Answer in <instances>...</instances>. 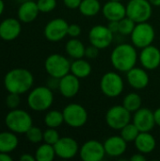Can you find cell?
Masks as SVG:
<instances>
[{"label": "cell", "instance_id": "cell-1", "mask_svg": "<svg viewBox=\"0 0 160 161\" xmlns=\"http://www.w3.org/2000/svg\"><path fill=\"white\" fill-rule=\"evenodd\" d=\"M34 83L30 71L24 68H15L8 71L4 78V85L8 92L23 94L28 92Z\"/></svg>", "mask_w": 160, "mask_h": 161}, {"label": "cell", "instance_id": "cell-2", "mask_svg": "<svg viewBox=\"0 0 160 161\" xmlns=\"http://www.w3.org/2000/svg\"><path fill=\"white\" fill-rule=\"evenodd\" d=\"M139 58L137 49L129 43H122L117 45L110 54V62L115 70L127 73L136 66Z\"/></svg>", "mask_w": 160, "mask_h": 161}, {"label": "cell", "instance_id": "cell-3", "mask_svg": "<svg viewBox=\"0 0 160 161\" xmlns=\"http://www.w3.org/2000/svg\"><path fill=\"white\" fill-rule=\"evenodd\" d=\"M53 102V92L47 86L33 89L27 96V105L34 111H45L51 108Z\"/></svg>", "mask_w": 160, "mask_h": 161}, {"label": "cell", "instance_id": "cell-4", "mask_svg": "<svg viewBox=\"0 0 160 161\" xmlns=\"http://www.w3.org/2000/svg\"><path fill=\"white\" fill-rule=\"evenodd\" d=\"M5 124L8 130L16 134H25V132L32 126L33 121L28 112L23 109L14 108L5 117Z\"/></svg>", "mask_w": 160, "mask_h": 161}, {"label": "cell", "instance_id": "cell-5", "mask_svg": "<svg viewBox=\"0 0 160 161\" xmlns=\"http://www.w3.org/2000/svg\"><path fill=\"white\" fill-rule=\"evenodd\" d=\"M124 88L122 76L116 72L106 73L100 80L101 92L109 98H115L121 95Z\"/></svg>", "mask_w": 160, "mask_h": 161}, {"label": "cell", "instance_id": "cell-6", "mask_svg": "<svg viewBox=\"0 0 160 161\" xmlns=\"http://www.w3.org/2000/svg\"><path fill=\"white\" fill-rule=\"evenodd\" d=\"M125 7L126 16L137 24L148 22L153 13V6L148 0H129Z\"/></svg>", "mask_w": 160, "mask_h": 161}, {"label": "cell", "instance_id": "cell-7", "mask_svg": "<svg viewBox=\"0 0 160 161\" xmlns=\"http://www.w3.org/2000/svg\"><path fill=\"white\" fill-rule=\"evenodd\" d=\"M130 37L133 45L136 48L142 49L153 43L156 37V31L153 25L148 22L139 23L136 25Z\"/></svg>", "mask_w": 160, "mask_h": 161}, {"label": "cell", "instance_id": "cell-8", "mask_svg": "<svg viewBox=\"0 0 160 161\" xmlns=\"http://www.w3.org/2000/svg\"><path fill=\"white\" fill-rule=\"evenodd\" d=\"M44 68L50 76L61 78L71 72V62L60 54H52L45 59Z\"/></svg>", "mask_w": 160, "mask_h": 161}, {"label": "cell", "instance_id": "cell-9", "mask_svg": "<svg viewBox=\"0 0 160 161\" xmlns=\"http://www.w3.org/2000/svg\"><path fill=\"white\" fill-rule=\"evenodd\" d=\"M64 123L73 128H79L86 125L88 121V112L80 104L72 103L67 105L63 110Z\"/></svg>", "mask_w": 160, "mask_h": 161}, {"label": "cell", "instance_id": "cell-10", "mask_svg": "<svg viewBox=\"0 0 160 161\" xmlns=\"http://www.w3.org/2000/svg\"><path fill=\"white\" fill-rule=\"evenodd\" d=\"M131 121V112L123 105L111 107L106 113V122L108 125L114 130H121Z\"/></svg>", "mask_w": 160, "mask_h": 161}, {"label": "cell", "instance_id": "cell-11", "mask_svg": "<svg viewBox=\"0 0 160 161\" xmlns=\"http://www.w3.org/2000/svg\"><path fill=\"white\" fill-rule=\"evenodd\" d=\"M113 37L114 33H112L108 26L103 25H94L89 32V41L91 44L96 46L100 50L108 47L113 42Z\"/></svg>", "mask_w": 160, "mask_h": 161}, {"label": "cell", "instance_id": "cell-12", "mask_svg": "<svg viewBox=\"0 0 160 161\" xmlns=\"http://www.w3.org/2000/svg\"><path fill=\"white\" fill-rule=\"evenodd\" d=\"M69 24L62 18H56L48 22L44 27L45 38L52 42H57L68 35Z\"/></svg>", "mask_w": 160, "mask_h": 161}, {"label": "cell", "instance_id": "cell-13", "mask_svg": "<svg viewBox=\"0 0 160 161\" xmlns=\"http://www.w3.org/2000/svg\"><path fill=\"white\" fill-rule=\"evenodd\" d=\"M78 154L83 161H101L107 155L104 143L95 140L86 142L79 148Z\"/></svg>", "mask_w": 160, "mask_h": 161}, {"label": "cell", "instance_id": "cell-14", "mask_svg": "<svg viewBox=\"0 0 160 161\" xmlns=\"http://www.w3.org/2000/svg\"><path fill=\"white\" fill-rule=\"evenodd\" d=\"M56 156L62 159L74 158L79 152L77 142L71 137H62L54 145Z\"/></svg>", "mask_w": 160, "mask_h": 161}, {"label": "cell", "instance_id": "cell-15", "mask_svg": "<svg viewBox=\"0 0 160 161\" xmlns=\"http://www.w3.org/2000/svg\"><path fill=\"white\" fill-rule=\"evenodd\" d=\"M139 59L145 70H156L160 65V50L153 44L146 46L141 49Z\"/></svg>", "mask_w": 160, "mask_h": 161}, {"label": "cell", "instance_id": "cell-16", "mask_svg": "<svg viewBox=\"0 0 160 161\" xmlns=\"http://www.w3.org/2000/svg\"><path fill=\"white\" fill-rule=\"evenodd\" d=\"M133 124L141 132H150L156 125L154 111L147 108H141L134 112Z\"/></svg>", "mask_w": 160, "mask_h": 161}, {"label": "cell", "instance_id": "cell-17", "mask_svg": "<svg viewBox=\"0 0 160 161\" xmlns=\"http://www.w3.org/2000/svg\"><path fill=\"white\" fill-rule=\"evenodd\" d=\"M80 90V81L77 76L73 75L72 73L67 74L59 79V87L58 91L61 95L65 98H73L74 97Z\"/></svg>", "mask_w": 160, "mask_h": 161}, {"label": "cell", "instance_id": "cell-18", "mask_svg": "<svg viewBox=\"0 0 160 161\" xmlns=\"http://www.w3.org/2000/svg\"><path fill=\"white\" fill-rule=\"evenodd\" d=\"M126 79L128 84L135 90H143L150 82L149 75L146 70L136 66L126 73Z\"/></svg>", "mask_w": 160, "mask_h": 161}, {"label": "cell", "instance_id": "cell-19", "mask_svg": "<svg viewBox=\"0 0 160 161\" xmlns=\"http://www.w3.org/2000/svg\"><path fill=\"white\" fill-rule=\"evenodd\" d=\"M22 26L20 20L15 18H7L0 24V38L9 42L15 40L21 33Z\"/></svg>", "mask_w": 160, "mask_h": 161}, {"label": "cell", "instance_id": "cell-20", "mask_svg": "<svg viewBox=\"0 0 160 161\" xmlns=\"http://www.w3.org/2000/svg\"><path fill=\"white\" fill-rule=\"evenodd\" d=\"M104 17L108 21H120L126 17V7L121 1L108 0L102 8Z\"/></svg>", "mask_w": 160, "mask_h": 161}, {"label": "cell", "instance_id": "cell-21", "mask_svg": "<svg viewBox=\"0 0 160 161\" xmlns=\"http://www.w3.org/2000/svg\"><path fill=\"white\" fill-rule=\"evenodd\" d=\"M106 154L111 158H119L123 156L127 149V142L122 138V136H111L108 138L104 142Z\"/></svg>", "mask_w": 160, "mask_h": 161}, {"label": "cell", "instance_id": "cell-22", "mask_svg": "<svg viewBox=\"0 0 160 161\" xmlns=\"http://www.w3.org/2000/svg\"><path fill=\"white\" fill-rule=\"evenodd\" d=\"M40 10L37 5V2L32 0H26L21 4L18 8L17 15L18 19L23 23H31L33 22L39 14Z\"/></svg>", "mask_w": 160, "mask_h": 161}, {"label": "cell", "instance_id": "cell-23", "mask_svg": "<svg viewBox=\"0 0 160 161\" xmlns=\"http://www.w3.org/2000/svg\"><path fill=\"white\" fill-rule=\"evenodd\" d=\"M134 143L136 149L142 154L152 153L157 146V141L150 132H140Z\"/></svg>", "mask_w": 160, "mask_h": 161}, {"label": "cell", "instance_id": "cell-24", "mask_svg": "<svg viewBox=\"0 0 160 161\" xmlns=\"http://www.w3.org/2000/svg\"><path fill=\"white\" fill-rule=\"evenodd\" d=\"M19 141L17 136L12 131H5L0 133V152L10 153L18 146Z\"/></svg>", "mask_w": 160, "mask_h": 161}, {"label": "cell", "instance_id": "cell-25", "mask_svg": "<svg viewBox=\"0 0 160 161\" xmlns=\"http://www.w3.org/2000/svg\"><path fill=\"white\" fill-rule=\"evenodd\" d=\"M91 63L82 58H77L74 59L73 62H71V73L77 76L79 79L80 78H86L91 74Z\"/></svg>", "mask_w": 160, "mask_h": 161}, {"label": "cell", "instance_id": "cell-26", "mask_svg": "<svg viewBox=\"0 0 160 161\" xmlns=\"http://www.w3.org/2000/svg\"><path fill=\"white\" fill-rule=\"evenodd\" d=\"M85 50H86V47L84 43L77 38H72L66 42V45H65V51L67 55L73 58L74 59L84 58Z\"/></svg>", "mask_w": 160, "mask_h": 161}, {"label": "cell", "instance_id": "cell-27", "mask_svg": "<svg viewBox=\"0 0 160 161\" xmlns=\"http://www.w3.org/2000/svg\"><path fill=\"white\" fill-rule=\"evenodd\" d=\"M80 13L86 17H92L101 10V4L99 0H82L79 8Z\"/></svg>", "mask_w": 160, "mask_h": 161}, {"label": "cell", "instance_id": "cell-28", "mask_svg": "<svg viewBox=\"0 0 160 161\" xmlns=\"http://www.w3.org/2000/svg\"><path fill=\"white\" fill-rule=\"evenodd\" d=\"M56 157L54 145L43 143L38 147L35 153V158L37 161H52Z\"/></svg>", "mask_w": 160, "mask_h": 161}, {"label": "cell", "instance_id": "cell-29", "mask_svg": "<svg viewBox=\"0 0 160 161\" xmlns=\"http://www.w3.org/2000/svg\"><path fill=\"white\" fill-rule=\"evenodd\" d=\"M141 105H142L141 97L136 92H131L126 94L123 100V106L130 112L137 111L141 108Z\"/></svg>", "mask_w": 160, "mask_h": 161}, {"label": "cell", "instance_id": "cell-30", "mask_svg": "<svg viewBox=\"0 0 160 161\" xmlns=\"http://www.w3.org/2000/svg\"><path fill=\"white\" fill-rule=\"evenodd\" d=\"M64 123L63 113L58 110H50L44 117V124L51 128H58Z\"/></svg>", "mask_w": 160, "mask_h": 161}, {"label": "cell", "instance_id": "cell-31", "mask_svg": "<svg viewBox=\"0 0 160 161\" xmlns=\"http://www.w3.org/2000/svg\"><path fill=\"white\" fill-rule=\"evenodd\" d=\"M121 136L122 138L126 142H134L135 140L137 139L138 135L140 134V130L138 129V127L132 123L127 124L126 125H124L121 130Z\"/></svg>", "mask_w": 160, "mask_h": 161}, {"label": "cell", "instance_id": "cell-32", "mask_svg": "<svg viewBox=\"0 0 160 161\" xmlns=\"http://www.w3.org/2000/svg\"><path fill=\"white\" fill-rule=\"evenodd\" d=\"M136 25L137 23L126 16L119 21V33L124 36H129L133 32Z\"/></svg>", "mask_w": 160, "mask_h": 161}, {"label": "cell", "instance_id": "cell-33", "mask_svg": "<svg viewBox=\"0 0 160 161\" xmlns=\"http://www.w3.org/2000/svg\"><path fill=\"white\" fill-rule=\"evenodd\" d=\"M26 139L32 142V143H39L41 141H43V132L41 128L37 126H31L26 132H25Z\"/></svg>", "mask_w": 160, "mask_h": 161}, {"label": "cell", "instance_id": "cell-34", "mask_svg": "<svg viewBox=\"0 0 160 161\" xmlns=\"http://www.w3.org/2000/svg\"><path fill=\"white\" fill-rule=\"evenodd\" d=\"M59 139H60L59 134L56 130V128L48 127V129L43 131V142L45 143H48V144H51V145H55Z\"/></svg>", "mask_w": 160, "mask_h": 161}, {"label": "cell", "instance_id": "cell-35", "mask_svg": "<svg viewBox=\"0 0 160 161\" xmlns=\"http://www.w3.org/2000/svg\"><path fill=\"white\" fill-rule=\"evenodd\" d=\"M37 5L40 12L48 13L54 10L57 7V0H38Z\"/></svg>", "mask_w": 160, "mask_h": 161}, {"label": "cell", "instance_id": "cell-36", "mask_svg": "<svg viewBox=\"0 0 160 161\" xmlns=\"http://www.w3.org/2000/svg\"><path fill=\"white\" fill-rule=\"evenodd\" d=\"M20 103H21V98H20V94H18V93L9 92L6 98V105L10 109L17 108L19 107Z\"/></svg>", "mask_w": 160, "mask_h": 161}, {"label": "cell", "instance_id": "cell-37", "mask_svg": "<svg viewBox=\"0 0 160 161\" xmlns=\"http://www.w3.org/2000/svg\"><path fill=\"white\" fill-rule=\"evenodd\" d=\"M99 48H97L96 46L91 44L89 46L86 47V50H85V57L90 58V59H94L97 58L98 54H99Z\"/></svg>", "mask_w": 160, "mask_h": 161}, {"label": "cell", "instance_id": "cell-38", "mask_svg": "<svg viewBox=\"0 0 160 161\" xmlns=\"http://www.w3.org/2000/svg\"><path fill=\"white\" fill-rule=\"evenodd\" d=\"M81 34V27L77 24H71L68 27V35L71 38H77Z\"/></svg>", "mask_w": 160, "mask_h": 161}, {"label": "cell", "instance_id": "cell-39", "mask_svg": "<svg viewBox=\"0 0 160 161\" xmlns=\"http://www.w3.org/2000/svg\"><path fill=\"white\" fill-rule=\"evenodd\" d=\"M82 0H63V4L71 9H75L78 8Z\"/></svg>", "mask_w": 160, "mask_h": 161}, {"label": "cell", "instance_id": "cell-40", "mask_svg": "<svg viewBox=\"0 0 160 161\" xmlns=\"http://www.w3.org/2000/svg\"><path fill=\"white\" fill-rule=\"evenodd\" d=\"M59 79L60 78H57V77L50 76V79L47 82V87H49L51 90H53V89L54 90H56V89L58 90V87H59Z\"/></svg>", "mask_w": 160, "mask_h": 161}, {"label": "cell", "instance_id": "cell-41", "mask_svg": "<svg viewBox=\"0 0 160 161\" xmlns=\"http://www.w3.org/2000/svg\"><path fill=\"white\" fill-rule=\"evenodd\" d=\"M108 27L112 33H119V21H110Z\"/></svg>", "mask_w": 160, "mask_h": 161}, {"label": "cell", "instance_id": "cell-42", "mask_svg": "<svg viewBox=\"0 0 160 161\" xmlns=\"http://www.w3.org/2000/svg\"><path fill=\"white\" fill-rule=\"evenodd\" d=\"M130 160L131 161H146V158L145 156L142 154V153H140L139 154H134L131 158H130Z\"/></svg>", "mask_w": 160, "mask_h": 161}, {"label": "cell", "instance_id": "cell-43", "mask_svg": "<svg viewBox=\"0 0 160 161\" xmlns=\"http://www.w3.org/2000/svg\"><path fill=\"white\" fill-rule=\"evenodd\" d=\"M20 160L21 161H35L36 158L35 157L31 156L30 154H23L20 157Z\"/></svg>", "mask_w": 160, "mask_h": 161}, {"label": "cell", "instance_id": "cell-44", "mask_svg": "<svg viewBox=\"0 0 160 161\" xmlns=\"http://www.w3.org/2000/svg\"><path fill=\"white\" fill-rule=\"evenodd\" d=\"M154 116H155V122H156V125L160 126V108H157L154 111Z\"/></svg>", "mask_w": 160, "mask_h": 161}, {"label": "cell", "instance_id": "cell-45", "mask_svg": "<svg viewBox=\"0 0 160 161\" xmlns=\"http://www.w3.org/2000/svg\"><path fill=\"white\" fill-rule=\"evenodd\" d=\"M12 158L8 153H1L0 152V161H11Z\"/></svg>", "mask_w": 160, "mask_h": 161}, {"label": "cell", "instance_id": "cell-46", "mask_svg": "<svg viewBox=\"0 0 160 161\" xmlns=\"http://www.w3.org/2000/svg\"><path fill=\"white\" fill-rule=\"evenodd\" d=\"M152 6H155V7H160V0H148Z\"/></svg>", "mask_w": 160, "mask_h": 161}, {"label": "cell", "instance_id": "cell-47", "mask_svg": "<svg viewBox=\"0 0 160 161\" xmlns=\"http://www.w3.org/2000/svg\"><path fill=\"white\" fill-rule=\"evenodd\" d=\"M4 9H5V4H4L3 0H0V15L3 13Z\"/></svg>", "mask_w": 160, "mask_h": 161}, {"label": "cell", "instance_id": "cell-48", "mask_svg": "<svg viewBox=\"0 0 160 161\" xmlns=\"http://www.w3.org/2000/svg\"><path fill=\"white\" fill-rule=\"evenodd\" d=\"M110 1H122V0H110Z\"/></svg>", "mask_w": 160, "mask_h": 161}]
</instances>
